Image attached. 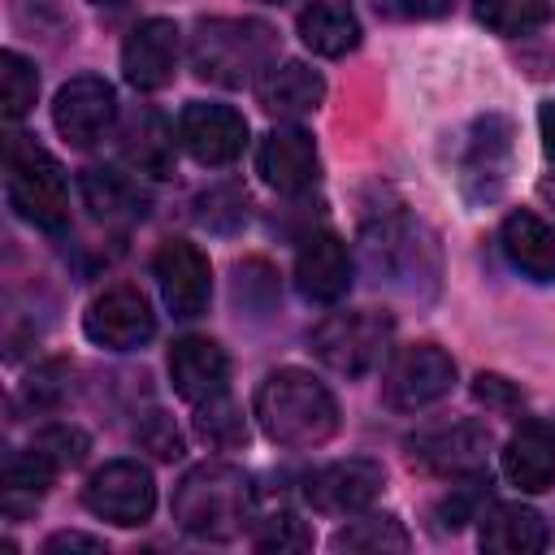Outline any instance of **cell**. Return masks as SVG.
I'll return each instance as SVG.
<instances>
[{
  "label": "cell",
  "instance_id": "19",
  "mask_svg": "<svg viewBox=\"0 0 555 555\" xmlns=\"http://www.w3.org/2000/svg\"><path fill=\"white\" fill-rule=\"evenodd\" d=\"M169 382L186 403H204L225 390L230 382V360L212 338L186 334L169 347Z\"/></svg>",
  "mask_w": 555,
  "mask_h": 555
},
{
  "label": "cell",
  "instance_id": "43",
  "mask_svg": "<svg viewBox=\"0 0 555 555\" xmlns=\"http://www.w3.org/2000/svg\"><path fill=\"white\" fill-rule=\"evenodd\" d=\"M264 4H278V0H264Z\"/></svg>",
  "mask_w": 555,
  "mask_h": 555
},
{
  "label": "cell",
  "instance_id": "23",
  "mask_svg": "<svg viewBox=\"0 0 555 555\" xmlns=\"http://www.w3.org/2000/svg\"><path fill=\"white\" fill-rule=\"evenodd\" d=\"M477 542L494 555H533L546 546V520L525 503H490L481 512Z\"/></svg>",
  "mask_w": 555,
  "mask_h": 555
},
{
  "label": "cell",
  "instance_id": "16",
  "mask_svg": "<svg viewBox=\"0 0 555 555\" xmlns=\"http://www.w3.org/2000/svg\"><path fill=\"white\" fill-rule=\"evenodd\" d=\"M121 74L134 91H160L178 74V26L169 17L139 22L121 43Z\"/></svg>",
  "mask_w": 555,
  "mask_h": 555
},
{
  "label": "cell",
  "instance_id": "13",
  "mask_svg": "<svg viewBox=\"0 0 555 555\" xmlns=\"http://www.w3.org/2000/svg\"><path fill=\"white\" fill-rule=\"evenodd\" d=\"M113 117H117V95H113V87H108L104 78H95V74L69 78V82L56 91V100H52V126H56V134H61L69 147H91V143H100V139L108 134Z\"/></svg>",
  "mask_w": 555,
  "mask_h": 555
},
{
  "label": "cell",
  "instance_id": "10",
  "mask_svg": "<svg viewBox=\"0 0 555 555\" xmlns=\"http://www.w3.org/2000/svg\"><path fill=\"white\" fill-rule=\"evenodd\" d=\"M82 334L104 347V351H139L156 334V312L139 286H104L87 312H82Z\"/></svg>",
  "mask_w": 555,
  "mask_h": 555
},
{
  "label": "cell",
  "instance_id": "18",
  "mask_svg": "<svg viewBox=\"0 0 555 555\" xmlns=\"http://www.w3.org/2000/svg\"><path fill=\"white\" fill-rule=\"evenodd\" d=\"M256 169L273 191H304L317 182V143L299 126H273L256 147Z\"/></svg>",
  "mask_w": 555,
  "mask_h": 555
},
{
  "label": "cell",
  "instance_id": "7",
  "mask_svg": "<svg viewBox=\"0 0 555 555\" xmlns=\"http://www.w3.org/2000/svg\"><path fill=\"white\" fill-rule=\"evenodd\" d=\"M516 160V130L503 113H486L464 130L460 143V191L473 204H490L503 195Z\"/></svg>",
  "mask_w": 555,
  "mask_h": 555
},
{
  "label": "cell",
  "instance_id": "14",
  "mask_svg": "<svg viewBox=\"0 0 555 555\" xmlns=\"http://www.w3.org/2000/svg\"><path fill=\"white\" fill-rule=\"evenodd\" d=\"M178 143L186 147L191 160L217 169V165H230L247 147V121L230 104L195 100V104H186L178 113Z\"/></svg>",
  "mask_w": 555,
  "mask_h": 555
},
{
  "label": "cell",
  "instance_id": "35",
  "mask_svg": "<svg viewBox=\"0 0 555 555\" xmlns=\"http://www.w3.org/2000/svg\"><path fill=\"white\" fill-rule=\"evenodd\" d=\"M256 546H260V551H304V546H312V533H308V525H304L299 516L273 512V516L260 520Z\"/></svg>",
  "mask_w": 555,
  "mask_h": 555
},
{
  "label": "cell",
  "instance_id": "21",
  "mask_svg": "<svg viewBox=\"0 0 555 555\" xmlns=\"http://www.w3.org/2000/svg\"><path fill=\"white\" fill-rule=\"evenodd\" d=\"M256 100L273 117H308L325 100V78L312 65H304V61H282V65L260 74Z\"/></svg>",
  "mask_w": 555,
  "mask_h": 555
},
{
  "label": "cell",
  "instance_id": "30",
  "mask_svg": "<svg viewBox=\"0 0 555 555\" xmlns=\"http://www.w3.org/2000/svg\"><path fill=\"white\" fill-rule=\"evenodd\" d=\"M56 473H61V468H56L43 451H35V447L9 451V455H4V499L26 494V499L35 503L39 494H48V486H52Z\"/></svg>",
  "mask_w": 555,
  "mask_h": 555
},
{
  "label": "cell",
  "instance_id": "2",
  "mask_svg": "<svg viewBox=\"0 0 555 555\" xmlns=\"http://www.w3.org/2000/svg\"><path fill=\"white\" fill-rule=\"evenodd\" d=\"M173 520L204 542H230L251 520V477L238 464L204 460L173 490Z\"/></svg>",
  "mask_w": 555,
  "mask_h": 555
},
{
  "label": "cell",
  "instance_id": "29",
  "mask_svg": "<svg viewBox=\"0 0 555 555\" xmlns=\"http://www.w3.org/2000/svg\"><path fill=\"white\" fill-rule=\"evenodd\" d=\"M195 434H199L208 447H221V451L238 447V442L247 438V425H243L238 403H234L225 390L212 395V399H204V403H195Z\"/></svg>",
  "mask_w": 555,
  "mask_h": 555
},
{
  "label": "cell",
  "instance_id": "22",
  "mask_svg": "<svg viewBox=\"0 0 555 555\" xmlns=\"http://www.w3.org/2000/svg\"><path fill=\"white\" fill-rule=\"evenodd\" d=\"M499 243H503V256L516 273H525L529 282H551L555 278V230L529 212V208H516L507 212L503 230H499Z\"/></svg>",
  "mask_w": 555,
  "mask_h": 555
},
{
  "label": "cell",
  "instance_id": "41",
  "mask_svg": "<svg viewBox=\"0 0 555 555\" xmlns=\"http://www.w3.org/2000/svg\"><path fill=\"white\" fill-rule=\"evenodd\" d=\"M538 126H542V147H546V156L555 160V100H551V104H542Z\"/></svg>",
  "mask_w": 555,
  "mask_h": 555
},
{
  "label": "cell",
  "instance_id": "25",
  "mask_svg": "<svg viewBox=\"0 0 555 555\" xmlns=\"http://www.w3.org/2000/svg\"><path fill=\"white\" fill-rule=\"evenodd\" d=\"M299 39L317 56H347L360 43V17L347 0H308L299 9Z\"/></svg>",
  "mask_w": 555,
  "mask_h": 555
},
{
  "label": "cell",
  "instance_id": "39",
  "mask_svg": "<svg viewBox=\"0 0 555 555\" xmlns=\"http://www.w3.org/2000/svg\"><path fill=\"white\" fill-rule=\"evenodd\" d=\"M139 438H143L160 460H178V455H182V438H178V429H173L160 412H147V429H143Z\"/></svg>",
  "mask_w": 555,
  "mask_h": 555
},
{
  "label": "cell",
  "instance_id": "31",
  "mask_svg": "<svg viewBox=\"0 0 555 555\" xmlns=\"http://www.w3.org/2000/svg\"><path fill=\"white\" fill-rule=\"evenodd\" d=\"M247 204L251 199H247V191L238 182H217L195 199V221L217 230V234H230V230H238L247 221Z\"/></svg>",
  "mask_w": 555,
  "mask_h": 555
},
{
  "label": "cell",
  "instance_id": "12",
  "mask_svg": "<svg viewBox=\"0 0 555 555\" xmlns=\"http://www.w3.org/2000/svg\"><path fill=\"white\" fill-rule=\"evenodd\" d=\"M152 278L160 286V299L173 317L191 321V317H204L208 312V299H212V269H208V256L186 243V238H165L152 256Z\"/></svg>",
  "mask_w": 555,
  "mask_h": 555
},
{
  "label": "cell",
  "instance_id": "20",
  "mask_svg": "<svg viewBox=\"0 0 555 555\" xmlns=\"http://www.w3.org/2000/svg\"><path fill=\"white\" fill-rule=\"evenodd\" d=\"M499 464L516 490H525V494L551 490L555 486V429L542 421H525L499 451Z\"/></svg>",
  "mask_w": 555,
  "mask_h": 555
},
{
  "label": "cell",
  "instance_id": "38",
  "mask_svg": "<svg viewBox=\"0 0 555 555\" xmlns=\"http://www.w3.org/2000/svg\"><path fill=\"white\" fill-rule=\"evenodd\" d=\"M473 395H477L481 403L499 408V412H512V408H520V403H525V395H520L507 377H494V373H481V377H477V386H473Z\"/></svg>",
  "mask_w": 555,
  "mask_h": 555
},
{
  "label": "cell",
  "instance_id": "27",
  "mask_svg": "<svg viewBox=\"0 0 555 555\" xmlns=\"http://www.w3.org/2000/svg\"><path fill=\"white\" fill-rule=\"evenodd\" d=\"M473 9H477L481 26H490L494 35H507V39L529 35V30L546 26V17H551L546 0H473Z\"/></svg>",
  "mask_w": 555,
  "mask_h": 555
},
{
  "label": "cell",
  "instance_id": "1",
  "mask_svg": "<svg viewBox=\"0 0 555 555\" xmlns=\"http://www.w3.org/2000/svg\"><path fill=\"white\" fill-rule=\"evenodd\" d=\"M256 421L278 447H321L338 429V399L308 369H278L256 390Z\"/></svg>",
  "mask_w": 555,
  "mask_h": 555
},
{
  "label": "cell",
  "instance_id": "28",
  "mask_svg": "<svg viewBox=\"0 0 555 555\" xmlns=\"http://www.w3.org/2000/svg\"><path fill=\"white\" fill-rule=\"evenodd\" d=\"M334 551H408V529L395 516H360L347 520L334 538Z\"/></svg>",
  "mask_w": 555,
  "mask_h": 555
},
{
  "label": "cell",
  "instance_id": "11",
  "mask_svg": "<svg viewBox=\"0 0 555 555\" xmlns=\"http://www.w3.org/2000/svg\"><path fill=\"white\" fill-rule=\"evenodd\" d=\"M364 256L369 269L386 282H408L416 286L421 278H434L438 269H425V260H434V243L429 234H421V225H412L408 217L390 212L382 221L364 225ZM438 264V260H434Z\"/></svg>",
  "mask_w": 555,
  "mask_h": 555
},
{
  "label": "cell",
  "instance_id": "8",
  "mask_svg": "<svg viewBox=\"0 0 555 555\" xmlns=\"http://www.w3.org/2000/svg\"><path fill=\"white\" fill-rule=\"evenodd\" d=\"M451 386H455V360L434 343L399 347L382 373V399L395 412H421L442 395H451Z\"/></svg>",
  "mask_w": 555,
  "mask_h": 555
},
{
  "label": "cell",
  "instance_id": "15",
  "mask_svg": "<svg viewBox=\"0 0 555 555\" xmlns=\"http://www.w3.org/2000/svg\"><path fill=\"white\" fill-rule=\"evenodd\" d=\"M386 486V473L377 460H364V455H351V460H334L325 468H317L304 486L308 503L325 516H356L364 512Z\"/></svg>",
  "mask_w": 555,
  "mask_h": 555
},
{
  "label": "cell",
  "instance_id": "5",
  "mask_svg": "<svg viewBox=\"0 0 555 555\" xmlns=\"http://www.w3.org/2000/svg\"><path fill=\"white\" fill-rule=\"evenodd\" d=\"M390 347V317L382 312H334L312 330V356L338 377H364Z\"/></svg>",
  "mask_w": 555,
  "mask_h": 555
},
{
  "label": "cell",
  "instance_id": "3",
  "mask_svg": "<svg viewBox=\"0 0 555 555\" xmlns=\"http://www.w3.org/2000/svg\"><path fill=\"white\" fill-rule=\"evenodd\" d=\"M278 65V35L256 17H204L191 35V69L217 87L260 82Z\"/></svg>",
  "mask_w": 555,
  "mask_h": 555
},
{
  "label": "cell",
  "instance_id": "4",
  "mask_svg": "<svg viewBox=\"0 0 555 555\" xmlns=\"http://www.w3.org/2000/svg\"><path fill=\"white\" fill-rule=\"evenodd\" d=\"M4 195L22 221H30L48 234L69 225L65 173H61L56 156L48 147H39L30 134H9V143H4Z\"/></svg>",
  "mask_w": 555,
  "mask_h": 555
},
{
  "label": "cell",
  "instance_id": "32",
  "mask_svg": "<svg viewBox=\"0 0 555 555\" xmlns=\"http://www.w3.org/2000/svg\"><path fill=\"white\" fill-rule=\"evenodd\" d=\"M0 87H4V117L17 121L30 113L35 95H39V74L22 52H4L0 56Z\"/></svg>",
  "mask_w": 555,
  "mask_h": 555
},
{
  "label": "cell",
  "instance_id": "6",
  "mask_svg": "<svg viewBox=\"0 0 555 555\" xmlns=\"http://www.w3.org/2000/svg\"><path fill=\"white\" fill-rule=\"evenodd\" d=\"M403 447H408L412 464H421L425 473L447 477V481H468V477L486 473L494 438L481 421L460 416V421H438V425H425V429L408 434Z\"/></svg>",
  "mask_w": 555,
  "mask_h": 555
},
{
  "label": "cell",
  "instance_id": "42",
  "mask_svg": "<svg viewBox=\"0 0 555 555\" xmlns=\"http://www.w3.org/2000/svg\"><path fill=\"white\" fill-rule=\"evenodd\" d=\"M91 4H117V0H91Z\"/></svg>",
  "mask_w": 555,
  "mask_h": 555
},
{
  "label": "cell",
  "instance_id": "36",
  "mask_svg": "<svg viewBox=\"0 0 555 555\" xmlns=\"http://www.w3.org/2000/svg\"><path fill=\"white\" fill-rule=\"evenodd\" d=\"M477 503H481V477H468V486H455L451 490V499L438 507V516H442L447 529H460L464 520H481Z\"/></svg>",
  "mask_w": 555,
  "mask_h": 555
},
{
  "label": "cell",
  "instance_id": "17",
  "mask_svg": "<svg viewBox=\"0 0 555 555\" xmlns=\"http://www.w3.org/2000/svg\"><path fill=\"white\" fill-rule=\"evenodd\" d=\"M295 286L308 304H338L351 286V251L338 234H308L295 251Z\"/></svg>",
  "mask_w": 555,
  "mask_h": 555
},
{
  "label": "cell",
  "instance_id": "34",
  "mask_svg": "<svg viewBox=\"0 0 555 555\" xmlns=\"http://www.w3.org/2000/svg\"><path fill=\"white\" fill-rule=\"evenodd\" d=\"M234 295L243 308L251 312H269L273 299H278V282H273V269L264 260H243L238 264V282H234Z\"/></svg>",
  "mask_w": 555,
  "mask_h": 555
},
{
  "label": "cell",
  "instance_id": "26",
  "mask_svg": "<svg viewBox=\"0 0 555 555\" xmlns=\"http://www.w3.org/2000/svg\"><path fill=\"white\" fill-rule=\"evenodd\" d=\"M78 186H82L87 208H91L100 221H134V217L147 212V208H143L147 199L139 195V186H134L126 173H117V169L91 165V169H82Z\"/></svg>",
  "mask_w": 555,
  "mask_h": 555
},
{
  "label": "cell",
  "instance_id": "24",
  "mask_svg": "<svg viewBox=\"0 0 555 555\" xmlns=\"http://www.w3.org/2000/svg\"><path fill=\"white\" fill-rule=\"evenodd\" d=\"M173 126L156 113V108H134L121 121V156L134 173H152L165 178L173 173Z\"/></svg>",
  "mask_w": 555,
  "mask_h": 555
},
{
  "label": "cell",
  "instance_id": "37",
  "mask_svg": "<svg viewBox=\"0 0 555 555\" xmlns=\"http://www.w3.org/2000/svg\"><path fill=\"white\" fill-rule=\"evenodd\" d=\"M373 9L382 17H395V22H425V17L447 13L451 0H373Z\"/></svg>",
  "mask_w": 555,
  "mask_h": 555
},
{
  "label": "cell",
  "instance_id": "33",
  "mask_svg": "<svg viewBox=\"0 0 555 555\" xmlns=\"http://www.w3.org/2000/svg\"><path fill=\"white\" fill-rule=\"evenodd\" d=\"M35 451H43L56 468H74V464H82L87 460V447H91V438L82 434V429H74V425H48V429H39L35 434V442H30Z\"/></svg>",
  "mask_w": 555,
  "mask_h": 555
},
{
  "label": "cell",
  "instance_id": "9",
  "mask_svg": "<svg viewBox=\"0 0 555 555\" xmlns=\"http://www.w3.org/2000/svg\"><path fill=\"white\" fill-rule=\"evenodd\" d=\"M82 503L91 516L134 529L152 516L156 507V481L139 460H108L104 468H95L82 486Z\"/></svg>",
  "mask_w": 555,
  "mask_h": 555
},
{
  "label": "cell",
  "instance_id": "40",
  "mask_svg": "<svg viewBox=\"0 0 555 555\" xmlns=\"http://www.w3.org/2000/svg\"><path fill=\"white\" fill-rule=\"evenodd\" d=\"M61 551H82V555H100L104 551V542L100 538H91V533H52L48 542H43V555H61Z\"/></svg>",
  "mask_w": 555,
  "mask_h": 555
}]
</instances>
